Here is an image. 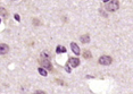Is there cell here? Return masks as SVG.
<instances>
[{
  "label": "cell",
  "mask_w": 133,
  "mask_h": 94,
  "mask_svg": "<svg viewBox=\"0 0 133 94\" xmlns=\"http://www.w3.org/2000/svg\"><path fill=\"white\" fill-rule=\"evenodd\" d=\"M119 8V2L118 0H109L108 2H106V9L110 13H114V11L118 10Z\"/></svg>",
  "instance_id": "obj_1"
},
{
  "label": "cell",
  "mask_w": 133,
  "mask_h": 94,
  "mask_svg": "<svg viewBox=\"0 0 133 94\" xmlns=\"http://www.w3.org/2000/svg\"><path fill=\"white\" fill-rule=\"evenodd\" d=\"M39 63H40V66L41 67H43L44 69L52 71V65H51V62H50V59H42V58H40L39 59Z\"/></svg>",
  "instance_id": "obj_2"
},
{
  "label": "cell",
  "mask_w": 133,
  "mask_h": 94,
  "mask_svg": "<svg viewBox=\"0 0 133 94\" xmlns=\"http://www.w3.org/2000/svg\"><path fill=\"white\" fill-rule=\"evenodd\" d=\"M98 62L102 66H109L110 63L113 62V58H111L110 56H101L100 58H99Z\"/></svg>",
  "instance_id": "obj_3"
},
{
  "label": "cell",
  "mask_w": 133,
  "mask_h": 94,
  "mask_svg": "<svg viewBox=\"0 0 133 94\" xmlns=\"http://www.w3.org/2000/svg\"><path fill=\"white\" fill-rule=\"evenodd\" d=\"M67 65H69L72 68H76L78 65H80V59L78 58H69Z\"/></svg>",
  "instance_id": "obj_4"
},
{
  "label": "cell",
  "mask_w": 133,
  "mask_h": 94,
  "mask_svg": "<svg viewBox=\"0 0 133 94\" xmlns=\"http://www.w3.org/2000/svg\"><path fill=\"white\" fill-rule=\"evenodd\" d=\"M8 51H9V47H8L6 43H0V54H6L8 53Z\"/></svg>",
  "instance_id": "obj_5"
},
{
  "label": "cell",
  "mask_w": 133,
  "mask_h": 94,
  "mask_svg": "<svg viewBox=\"0 0 133 94\" xmlns=\"http://www.w3.org/2000/svg\"><path fill=\"white\" fill-rule=\"evenodd\" d=\"M71 49L72 51L76 54V56H78V54L81 53V50H80V48H78V45L75 43V42H71Z\"/></svg>",
  "instance_id": "obj_6"
},
{
  "label": "cell",
  "mask_w": 133,
  "mask_h": 94,
  "mask_svg": "<svg viewBox=\"0 0 133 94\" xmlns=\"http://www.w3.org/2000/svg\"><path fill=\"white\" fill-rule=\"evenodd\" d=\"M40 58H42V59H50L51 54H50V52L48 50H43V51H41V53H40Z\"/></svg>",
  "instance_id": "obj_7"
},
{
  "label": "cell",
  "mask_w": 133,
  "mask_h": 94,
  "mask_svg": "<svg viewBox=\"0 0 133 94\" xmlns=\"http://www.w3.org/2000/svg\"><path fill=\"white\" fill-rule=\"evenodd\" d=\"M80 41L82 42V43H84V44L89 43V42H90V35H89V34H83V35H81V36H80Z\"/></svg>",
  "instance_id": "obj_8"
},
{
  "label": "cell",
  "mask_w": 133,
  "mask_h": 94,
  "mask_svg": "<svg viewBox=\"0 0 133 94\" xmlns=\"http://www.w3.org/2000/svg\"><path fill=\"white\" fill-rule=\"evenodd\" d=\"M38 71H39V74H40L41 76H47V75H48L47 69H44L43 67H39L38 68Z\"/></svg>",
  "instance_id": "obj_9"
},
{
  "label": "cell",
  "mask_w": 133,
  "mask_h": 94,
  "mask_svg": "<svg viewBox=\"0 0 133 94\" xmlns=\"http://www.w3.org/2000/svg\"><path fill=\"white\" fill-rule=\"evenodd\" d=\"M60 52H63V53L66 52V48L63 47V45H58L56 49V53H60Z\"/></svg>",
  "instance_id": "obj_10"
},
{
  "label": "cell",
  "mask_w": 133,
  "mask_h": 94,
  "mask_svg": "<svg viewBox=\"0 0 133 94\" xmlns=\"http://www.w3.org/2000/svg\"><path fill=\"white\" fill-rule=\"evenodd\" d=\"M0 15H1L2 17H8V11L6 10L5 8H2V7H0Z\"/></svg>",
  "instance_id": "obj_11"
},
{
  "label": "cell",
  "mask_w": 133,
  "mask_h": 94,
  "mask_svg": "<svg viewBox=\"0 0 133 94\" xmlns=\"http://www.w3.org/2000/svg\"><path fill=\"white\" fill-rule=\"evenodd\" d=\"M83 57H84V58H85V59H91V52H90V51H88V50H85V51H84V52H83Z\"/></svg>",
  "instance_id": "obj_12"
},
{
  "label": "cell",
  "mask_w": 133,
  "mask_h": 94,
  "mask_svg": "<svg viewBox=\"0 0 133 94\" xmlns=\"http://www.w3.org/2000/svg\"><path fill=\"white\" fill-rule=\"evenodd\" d=\"M15 19H16L17 20V22H19V19H21V18H19V15H16V14H15Z\"/></svg>",
  "instance_id": "obj_13"
},
{
  "label": "cell",
  "mask_w": 133,
  "mask_h": 94,
  "mask_svg": "<svg viewBox=\"0 0 133 94\" xmlns=\"http://www.w3.org/2000/svg\"><path fill=\"white\" fill-rule=\"evenodd\" d=\"M37 24V25H39V24H40V23H39V19H33V24Z\"/></svg>",
  "instance_id": "obj_14"
},
{
  "label": "cell",
  "mask_w": 133,
  "mask_h": 94,
  "mask_svg": "<svg viewBox=\"0 0 133 94\" xmlns=\"http://www.w3.org/2000/svg\"><path fill=\"white\" fill-rule=\"evenodd\" d=\"M108 1H109V0H102V2H105V4L106 2H108Z\"/></svg>",
  "instance_id": "obj_15"
},
{
  "label": "cell",
  "mask_w": 133,
  "mask_h": 94,
  "mask_svg": "<svg viewBox=\"0 0 133 94\" xmlns=\"http://www.w3.org/2000/svg\"><path fill=\"white\" fill-rule=\"evenodd\" d=\"M11 1H15V0H11Z\"/></svg>",
  "instance_id": "obj_16"
}]
</instances>
